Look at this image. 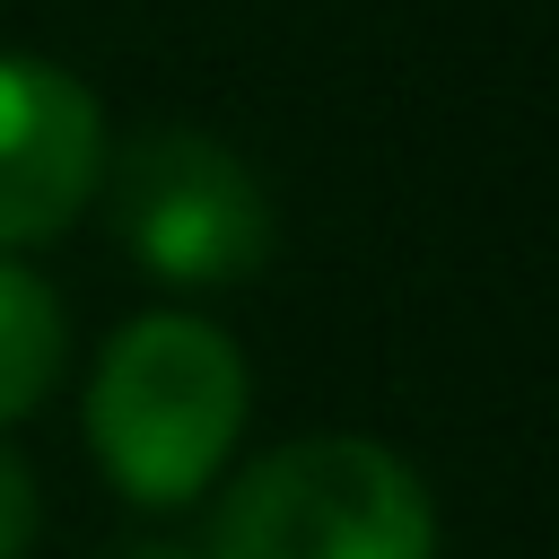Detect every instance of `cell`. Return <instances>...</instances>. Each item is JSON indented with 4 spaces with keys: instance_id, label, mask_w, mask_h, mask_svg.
Instances as JSON below:
<instances>
[{
    "instance_id": "1",
    "label": "cell",
    "mask_w": 559,
    "mask_h": 559,
    "mask_svg": "<svg viewBox=\"0 0 559 559\" xmlns=\"http://www.w3.org/2000/svg\"><path fill=\"white\" fill-rule=\"evenodd\" d=\"M245 428V358L201 314H140L114 332L87 384V445L105 480L140 507H183L210 489Z\"/></svg>"
},
{
    "instance_id": "2",
    "label": "cell",
    "mask_w": 559,
    "mask_h": 559,
    "mask_svg": "<svg viewBox=\"0 0 559 559\" xmlns=\"http://www.w3.org/2000/svg\"><path fill=\"white\" fill-rule=\"evenodd\" d=\"M210 559H437V507L393 445L297 437L218 498Z\"/></svg>"
},
{
    "instance_id": "3",
    "label": "cell",
    "mask_w": 559,
    "mask_h": 559,
    "mask_svg": "<svg viewBox=\"0 0 559 559\" xmlns=\"http://www.w3.org/2000/svg\"><path fill=\"white\" fill-rule=\"evenodd\" d=\"M96 183L122 253L175 288H227L271 262V192L210 131H140L122 157H105Z\"/></svg>"
},
{
    "instance_id": "4",
    "label": "cell",
    "mask_w": 559,
    "mask_h": 559,
    "mask_svg": "<svg viewBox=\"0 0 559 559\" xmlns=\"http://www.w3.org/2000/svg\"><path fill=\"white\" fill-rule=\"evenodd\" d=\"M105 175L96 96L26 52H0V245H44Z\"/></svg>"
},
{
    "instance_id": "5",
    "label": "cell",
    "mask_w": 559,
    "mask_h": 559,
    "mask_svg": "<svg viewBox=\"0 0 559 559\" xmlns=\"http://www.w3.org/2000/svg\"><path fill=\"white\" fill-rule=\"evenodd\" d=\"M61 306H52V288L35 280V271H17V262H0V428L9 419H26L44 393H52V376H61Z\"/></svg>"
},
{
    "instance_id": "6",
    "label": "cell",
    "mask_w": 559,
    "mask_h": 559,
    "mask_svg": "<svg viewBox=\"0 0 559 559\" xmlns=\"http://www.w3.org/2000/svg\"><path fill=\"white\" fill-rule=\"evenodd\" d=\"M35 480H26V463L0 445V559H26V542H35Z\"/></svg>"
},
{
    "instance_id": "7",
    "label": "cell",
    "mask_w": 559,
    "mask_h": 559,
    "mask_svg": "<svg viewBox=\"0 0 559 559\" xmlns=\"http://www.w3.org/2000/svg\"><path fill=\"white\" fill-rule=\"evenodd\" d=\"M140 559H192V550H140Z\"/></svg>"
}]
</instances>
